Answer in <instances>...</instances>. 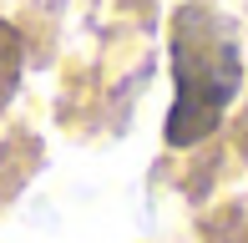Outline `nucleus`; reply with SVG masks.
<instances>
[{
	"mask_svg": "<svg viewBox=\"0 0 248 243\" xmlns=\"http://www.w3.org/2000/svg\"><path fill=\"white\" fill-rule=\"evenodd\" d=\"M172 106H167L162 137L167 147H198L202 137L218 132L223 112L238 102L243 86V46L238 30L208 5H177L172 15Z\"/></svg>",
	"mask_w": 248,
	"mask_h": 243,
	"instance_id": "nucleus-1",
	"label": "nucleus"
},
{
	"mask_svg": "<svg viewBox=\"0 0 248 243\" xmlns=\"http://www.w3.org/2000/svg\"><path fill=\"white\" fill-rule=\"evenodd\" d=\"M20 71H26V36H20V30L0 15V112H5L10 96H16Z\"/></svg>",
	"mask_w": 248,
	"mask_h": 243,
	"instance_id": "nucleus-2",
	"label": "nucleus"
}]
</instances>
